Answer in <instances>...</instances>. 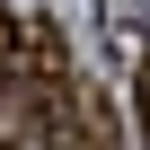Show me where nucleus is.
I'll list each match as a JSON object with an SVG mask.
<instances>
[{"instance_id": "obj_1", "label": "nucleus", "mask_w": 150, "mask_h": 150, "mask_svg": "<svg viewBox=\"0 0 150 150\" xmlns=\"http://www.w3.org/2000/svg\"><path fill=\"white\" fill-rule=\"evenodd\" d=\"M27 132H44L53 150H115V115L106 97H88L80 80H27Z\"/></svg>"}, {"instance_id": "obj_2", "label": "nucleus", "mask_w": 150, "mask_h": 150, "mask_svg": "<svg viewBox=\"0 0 150 150\" xmlns=\"http://www.w3.org/2000/svg\"><path fill=\"white\" fill-rule=\"evenodd\" d=\"M9 71H18V80H62V71H71L62 27H53V18H18V27H9Z\"/></svg>"}, {"instance_id": "obj_3", "label": "nucleus", "mask_w": 150, "mask_h": 150, "mask_svg": "<svg viewBox=\"0 0 150 150\" xmlns=\"http://www.w3.org/2000/svg\"><path fill=\"white\" fill-rule=\"evenodd\" d=\"M132 71H141V132H150V44H141V62H132Z\"/></svg>"}, {"instance_id": "obj_4", "label": "nucleus", "mask_w": 150, "mask_h": 150, "mask_svg": "<svg viewBox=\"0 0 150 150\" xmlns=\"http://www.w3.org/2000/svg\"><path fill=\"white\" fill-rule=\"evenodd\" d=\"M9 27H18V18H9V9H0V71H9Z\"/></svg>"}, {"instance_id": "obj_5", "label": "nucleus", "mask_w": 150, "mask_h": 150, "mask_svg": "<svg viewBox=\"0 0 150 150\" xmlns=\"http://www.w3.org/2000/svg\"><path fill=\"white\" fill-rule=\"evenodd\" d=\"M0 150H35V141H27V132H0Z\"/></svg>"}]
</instances>
